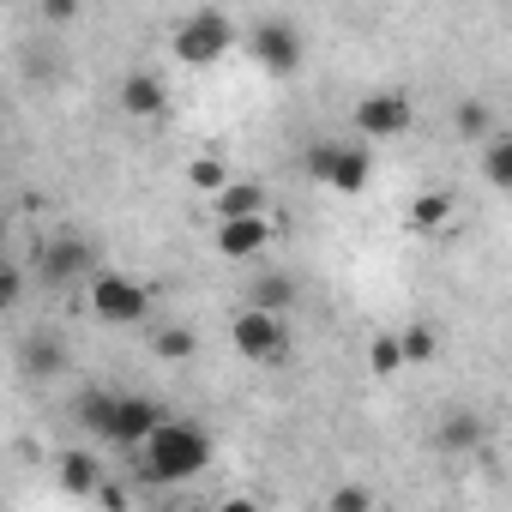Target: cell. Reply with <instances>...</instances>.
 <instances>
[{
  "instance_id": "ac0fdd59",
  "label": "cell",
  "mask_w": 512,
  "mask_h": 512,
  "mask_svg": "<svg viewBox=\"0 0 512 512\" xmlns=\"http://www.w3.org/2000/svg\"><path fill=\"white\" fill-rule=\"evenodd\" d=\"M253 211H266V187L260 181H229L217 193V217H253Z\"/></svg>"
},
{
  "instance_id": "9c48e42d",
  "label": "cell",
  "mask_w": 512,
  "mask_h": 512,
  "mask_svg": "<svg viewBox=\"0 0 512 512\" xmlns=\"http://www.w3.org/2000/svg\"><path fill=\"white\" fill-rule=\"evenodd\" d=\"M266 241H272L266 211H253V217H217V253H223V260H260Z\"/></svg>"
},
{
  "instance_id": "cb8c5ba5",
  "label": "cell",
  "mask_w": 512,
  "mask_h": 512,
  "mask_svg": "<svg viewBox=\"0 0 512 512\" xmlns=\"http://www.w3.org/2000/svg\"><path fill=\"white\" fill-rule=\"evenodd\" d=\"M253 308L290 314V308H296V278H260V284H253Z\"/></svg>"
},
{
  "instance_id": "5bb4252c",
  "label": "cell",
  "mask_w": 512,
  "mask_h": 512,
  "mask_svg": "<svg viewBox=\"0 0 512 512\" xmlns=\"http://www.w3.org/2000/svg\"><path fill=\"white\" fill-rule=\"evenodd\" d=\"M61 488L97 500V488H103V464H97L91 452H61Z\"/></svg>"
},
{
  "instance_id": "d4e9b609",
  "label": "cell",
  "mask_w": 512,
  "mask_h": 512,
  "mask_svg": "<svg viewBox=\"0 0 512 512\" xmlns=\"http://www.w3.org/2000/svg\"><path fill=\"white\" fill-rule=\"evenodd\" d=\"M374 494L368 488H332V512H368Z\"/></svg>"
},
{
  "instance_id": "8fae6325",
  "label": "cell",
  "mask_w": 512,
  "mask_h": 512,
  "mask_svg": "<svg viewBox=\"0 0 512 512\" xmlns=\"http://www.w3.org/2000/svg\"><path fill=\"white\" fill-rule=\"evenodd\" d=\"M163 109H169L163 79H157V73H145V67H133V73L121 79V115H133V121H157Z\"/></svg>"
},
{
  "instance_id": "7c38bea8",
  "label": "cell",
  "mask_w": 512,
  "mask_h": 512,
  "mask_svg": "<svg viewBox=\"0 0 512 512\" xmlns=\"http://www.w3.org/2000/svg\"><path fill=\"white\" fill-rule=\"evenodd\" d=\"M434 452H482V416L476 410H446L434 422Z\"/></svg>"
},
{
  "instance_id": "7a4b0ae2",
  "label": "cell",
  "mask_w": 512,
  "mask_h": 512,
  "mask_svg": "<svg viewBox=\"0 0 512 512\" xmlns=\"http://www.w3.org/2000/svg\"><path fill=\"white\" fill-rule=\"evenodd\" d=\"M302 169H308L320 187H332V193H362V187L374 181V151H368L362 133H356V139H314V145L302 151Z\"/></svg>"
},
{
  "instance_id": "6da1fadb",
  "label": "cell",
  "mask_w": 512,
  "mask_h": 512,
  "mask_svg": "<svg viewBox=\"0 0 512 512\" xmlns=\"http://www.w3.org/2000/svg\"><path fill=\"white\" fill-rule=\"evenodd\" d=\"M211 464V434L199 422H181V416H163L145 446H139V476L157 482V488H175V482H193L199 470Z\"/></svg>"
},
{
  "instance_id": "ffe728a7",
  "label": "cell",
  "mask_w": 512,
  "mask_h": 512,
  "mask_svg": "<svg viewBox=\"0 0 512 512\" xmlns=\"http://www.w3.org/2000/svg\"><path fill=\"white\" fill-rule=\"evenodd\" d=\"M446 217H452V193H422V199L410 205V229H422V235L446 229Z\"/></svg>"
},
{
  "instance_id": "7402d4cb",
  "label": "cell",
  "mask_w": 512,
  "mask_h": 512,
  "mask_svg": "<svg viewBox=\"0 0 512 512\" xmlns=\"http://www.w3.org/2000/svg\"><path fill=\"white\" fill-rule=\"evenodd\" d=\"M151 350H157L163 362H187V356L199 350V332H193V326H163V332L151 338Z\"/></svg>"
},
{
  "instance_id": "484cf974",
  "label": "cell",
  "mask_w": 512,
  "mask_h": 512,
  "mask_svg": "<svg viewBox=\"0 0 512 512\" xmlns=\"http://www.w3.org/2000/svg\"><path fill=\"white\" fill-rule=\"evenodd\" d=\"M43 19H49V25H67V19H79V0H43Z\"/></svg>"
},
{
  "instance_id": "603a6c76",
  "label": "cell",
  "mask_w": 512,
  "mask_h": 512,
  "mask_svg": "<svg viewBox=\"0 0 512 512\" xmlns=\"http://www.w3.org/2000/svg\"><path fill=\"white\" fill-rule=\"evenodd\" d=\"M404 356H410V368L434 362V356H440V332H434L428 320H410V326H404Z\"/></svg>"
},
{
  "instance_id": "4316f807",
  "label": "cell",
  "mask_w": 512,
  "mask_h": 512,
  "mask_svg": "<svg viewBox=\"0 0 512 512\" xmlns=\"http://www.w3.org/2000/svg\"><path fill=\"white\" fill-rule=\"evenodd\" d=\"M19 290H25V278H19V272H7V284H0V302L13 308V302H19Z\"/></svg>"
},
{
  "instance_id": "2e32d148",
  "label": "cell",
  "mask_w": 512,
  "mask_h": 512,
  "mask_svg": "<svg viewBox=\"0 0 512 512\" xmlns=\"http://www.w3.org/2000/svg\"><path fill=\"white\" fill-rule=\"evenodd\" d=\"M368 368H374L380 380L404 374V368H410V356H404V332H374V338H368Z\"/></svg>"
},
{
  "instance_id": "3957f363",
  "label": "cell",
  "mask_w": 512,
  "mask_h": 512,
  "mask_svg": "<svg viewBox=\"0 0 512 512\" xmlns=\"http://www.w3.org/2000/svg\"><path fill=\"white\" fill-rule=\"evenodd\" d=\"M229 49H235V19L217 7H199L175 25V61L181 67H217Z\"/></svg>"
},
{
  "instance_id": "52a82bcc",
  "label": "cell",
  "mask_w": 512,
  "mask_h": 512,
  "mask_svg": "<svg viewBox=\"0 0 512 512\" xmlns=\"http://www.w3.org/2000/svg\"><path fill=\"white\" fill-rule=\"evenodd\" d=\"M37 272H43V284H55V290H67V284H79V278H97V247H91L85 235H49V241L37 247Z\"/></svg>"
},
{
  "instance_id": "4fadbf2b",
  "label": "cell",
  "mask_w": 512,
  "mask_h": 512,
  "mask_svg": "<svg viewBox=\"0 0 512 512\" xmlns=\"http://www.w3.org/2000/svg\"><path fill=\"white\" fill-rule=\"evenodd\" d=\"M19 368H25L31 380H55V374L67 368V344L49 338V332H31V338L19 344Z\"/></svg>"
},
{
  "instance_id": "5b68a950",
  "label": "cell",
  "mask_w": 512,
  "mask_h": 512,
  "mask_svg": "<svg viewBox=\"0 0 512 512\" xmlns=\"http://www.w3.org/2000/svg\"><path fill=\"white\" fill-rule=\"evenodd\" d=\"M229 344H235L247 362H278V356L290 350V326H284V314H272V308H241V314L229 320Z\"/></svg>"
},
{
  "instance_id": "e0dca14e",
  "label": "cell",
  "mask_w": 512,
  "mask_h": 512,
  "mask_svg": "<svg viewBox=\"0 0 512 512\" xmlns=\"http://www.w3.org/2000/svg\"><path fill=\"white\" fill-rule=\"evenodd\" d=\"M452 133H458V139H470V145H482V139L494 133V109H488L482 97H464V103L452 109Z\"/></svg>"
},
{
  "instance_id": "277c9868",
  "label": "cell",
  "mask_w": 512,
  "mask_h": 512,
  "mask_svg": "<svg viewBox=\"0 0 512 512\" xmlns=\"http://www.w3.org/2000/svg\"><path fill=\"white\" fill-rule=\"evenodd\" d=\"M91 314L103 326H139V320H151V290L121 278V272H97L91 278Z\"/></svg>"
},
{
  "instance_id": "9a60e30c",
  "label": "cell",
  "mask_w": 512,
  "mask_h": 512,
  "mask_svg": "<svg viewBox=\"0 0 512 512\" xmlns=\"http://www.w3.org/2000/svg\"><path fill=\"white\" fill-rule=\"evenodd\" d=\"M482 181L512 193V133H488L482 139Z\"/></svg>"
},
{
  "instance_id": "30bf717a",
  "label": "cell",
  "mask_w": 512,
  "mask_h": 512,
  "mask_svg": "<svg viewBox=\"0 0 512 512\" xmlns=\"http://www.w3.org/2000/svg\"><path fill=\"white\" fill-rule=\"evenodd\" d=\"M169 410L157 404V398H121V410H115V428H109V440L115 446H127V452H139L145 446V434L163 422Z\"/></svg>"
},
{
  "instance_id": "44dd1931",
  "label": "cell",
  "mask_w": 512,
  "mask_h": 512,
  "mask_svg": "<svg viewBox=\"0 0 512 512\" xmlns=\"http://www.w3.org/2000/svg\"><path fill=\"white\" fill-rule=\"evenodd\" d=\"M229 181H235V175H229L217 157H193V163H187V187H193V193H211V199H217Z\"/></svg>"
},
{
  "instance_id": "d6986e66",
  "label": "cell",
  "mask_w": 512,
  "mask_h": 512,
  "mask_svg": "<svg viewBox=\"0 0 512 512\" xmlns=\"http://www.w3.org/2000/svg\"><path fill=\"white\" fill-rule=\"evenodd\" d=\"M115 410H121V398H115V392H85V398H79V428H91V434H103V440H109Z\"/></svg>"
},
{
  "instance_id": "ba28073f",
  "label": "cell",
  "mask_w": 512,
  "mask_h": 512,
  "mask_svg": "<svg viewBox=\"0 0 512 512\" xmlns=\"http://www.w3.org/2000/svg\"><path fill=\"white\" fill-rule=\"evenodd\" d=\"M247 55L253 61H260L266 73H278V79H290L296 67H302V31L290 25V19H260V25H253L247 31Z\"/></svg>"
},
{
  "instance_id": "8992f818",
  "label": "cell",
  "mask_w": 512,
  "mask_h": 512,
  "mask_svg": "<svg viewBox=\"0 0 512 512\" xmlns=\"http://www.w3.org/2000/svg\"><path fill=\"white\" fill-rule=\"evenodd\" d=\"M350 127L374 145V139H404L410 127H416V109H410V97L404 91H368L356 109H350Z\"/></svg>"
}]
</instances>
